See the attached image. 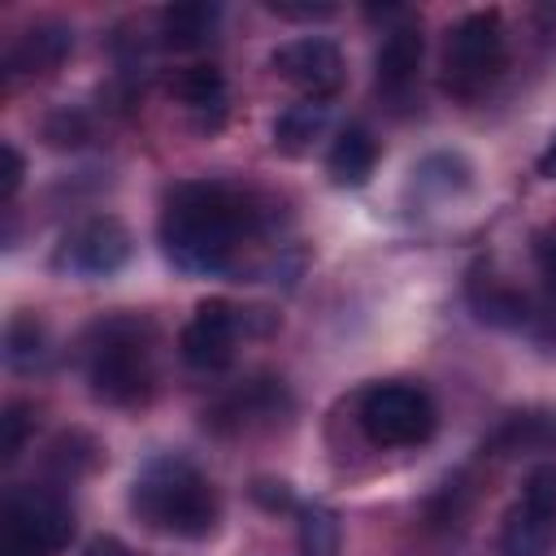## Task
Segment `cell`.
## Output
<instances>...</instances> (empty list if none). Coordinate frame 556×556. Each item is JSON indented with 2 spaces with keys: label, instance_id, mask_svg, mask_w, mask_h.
Returning <instances> with one entry per match:
<instances>
[{
  "label": "cell",
  "instance_id": "obj_5",
  "mask_svg": "<svg viewBox=\"0 0 556 556\" xmlns=\"http://www.w3.org/2000/svg\"><path fill=\"white\" fill-rule=\"evenodd\" d=\"M74 539V508L48 486H22L0 513V556H56Z\"/></svg>",
  "mask_w": 556,
  "mask_h": 556
},
{
  "label": "cell",
  "instance_id": "obj_14",
  "mask_svg": "<svg viewBox=\"0 0 556 556\" xmlns=\"http://www.w3.org/2000/svg\"><path fill=\"white\" fill-rule=\"evenodd\" d=\"M374 165H378V139L365 126H348L334 135L326 152V174L334 187H365Z\"/></svg>",
  "mask_w": 556,
  "mask_h": 556
},
{
  "label": "cell",
  "instance_id": "obj_17",
  "mask_svg": "<svg viewBox=\"0 0 556 556\" xmlns=\"http://www.w3.org/2000/svg\"><path fill=\"white\" fill-rule=\"evenodd\" d=\"M469 304L478 308L482 321H495V326H521V321L530 317L526 295H521L517 287L491 278V274H486V278H482V274L469 278Z\"/></svg>",
  "mask_w": 556,
  "mask_h": 556
},
{
  "label": "cell",
  "instance_id": "obj_11",
  "mask_svg": "<svg viewBox=\"0 0 556 556\" xmlns=\"http://www.w3.org/2000/svg\"><path fill=\"white\" fill-rule=\"evenodd\" d=\"M70 48H74V30L65 22H56V17H43V22L26 26L13 39L9 56H4V70L13 78H43V74L61 70V61L70 56Z\"/></svg>",
  "mask_w": 556,
  "mask_h": 556
},
{
  "label": "cell",
  "instance_id": "obj_18",
  "mask_svg": "<svg viewBox=\"0 0 556 556\" xmlns=\"http://www.w3.org/2000/svg\"><path fill=\"white\" fill-rule=\"evenodd\" d=\"M295 552L300 556H339V517L326 504L295 508Z\"/></svg>",
  "mask_w": 556,
  "mask_h": 556
},
{
  "label": "cell",
  "instance_id": "obj_8",
  "mask_svg": "<svg viewBox=\"0 0 556 556\" xmlns=\"http://www.w3.org/2000/svg\"><path fill=\"white\" fill-rule=\"evenodd\" d=\"M248 317H252V308H235L230 300H200L191 321L178 334L182 361L191 369H204V374L230 365L235 339H239V330H248Z\"/></svg>",
  "mask_w": 556,
  "mask_h": 556
},
{
  "label": "cell",
  "instance_id": "obj_22",
  "mask_svg": "<svg viewBox=\"0 0 556 556\" xmlns=\"http://www.w3.org/2000/svg\"><path fill=\"white\" fill-rule=\"evenodd\" d=\"M521 500H526L530 508L556 517V460H543V465H534V469L526 473V482H521Z\"/></svg>",
  "mask_w": 556,
  "mask_h": 556
},
{
  "label": "cell",
  "instance_id": "obj_13",
  "mask_svg": "<svg viewBox=\"0 0 556 556\" xmlns=\"http://www.w3.org/2000/svg\"><path fill=\"white\" fill-rule=\"evenodd\" d=\"M222 22V9L208 4V0H178V4H165L161 17H156V30H161V43L174 48V52H191V48H204L213 39Z\"/></svg>",
  "mask_w": 556,
  "mask_h": 556
},
{
  "label": "cell",
  "instance_id": "obj_4",
  "mask_svg": "<svg viewBox=\"0 0 556 556\" xmlns=\"http://www.w3.org/2000/svg\"><path fill=\"white\" fill-rule=\"evenodd\" d=\"M508 61V43H504V22L495 9H478L465 13L447 39H443V56H439V87L452 100H478L504 70Z\"/></svg>",
  "mask_w": 556,
  "mask_h": 556
},
{
  "label": "cell",
  "instance_id": "obj_7",
  "mask_svg": "<svg viewBox=\"0 0 556 556\" xmlns=\"http://www.w3.org/2000/svg\"><path fill=\"white\" fill-rule=\"evenodd\" d=\"M126 261H130V230L113 213H100V217L78 222L61 239V248L52 256V265L65 269V274H74V278H109Z\"/></svg>",
  "mask_w": 556,
  "mask_h": 556
},
{
  "label": "cell",
  "instance_id": "obj_26",
  "mask_svg": "<svg viewBox=\"0 0 556 556\" xmlns=\"http://www.w3.org/2000/svg\"><path fill=\"white\" fill-rule=\"evenodd\" d=\"M278 17H300V22H313V17H330L334 9L330 4H282V0H274L269 4Z\"/></svg>",
  "mask_w": 556,
  "mask_h": 556
},
{
  "label": "cell",
  "instance_id": "obj_21",
  "mask_svg": "<svg viewBox=\"0 0 556 556\" xmlns=\"http://www.w3.org/2000/svg\"><path fill=\"white\" fill-rule=\"evenodd\" d=\"M26 434H30V408L22 400H9L4 404V417H0V460H17L22 447H26Z\"/></svg>",
  "mask_w": 556,
  "mask_h": 556
},
{
  "label": "cell",
  "instance_id": "obj_19",
  "mask_svg": "<svg viewBox=\"0 0 556 556\" xmlns=\"http://www.w3.org/2000/svg\"><path fill=\"white\" fill-rule=\"evenodd\" d=\"M556 439V413H517L508 417V426L495 434L500 456L504 452H530V447H547Z\"/></svg>",
  "mask_w": 556,
  "mask_h": 556
},
{
  "label": "cell",
  "instance_id": "obj_24",
  "mask_svg": "<svg viewBox=\"0 0 556 556\" xmlns=\"http://www.w3.org/2000/svg\"><path fill=\"white\" fill-rule=\"evenodd\" d=\"M252 500H256L261 508H269V513H278V508H282V513L295 508L287 482H274V478H256V482H252Z\"/></svg>",
  "mask_w": 556,
  "mask_h": 556
},
{
  "label": "cell",
  "instance_id": "obj_23",
  "mask_svg": "<svg viewBox=\"0 0 556 556\" xmlns=\"http://www.w3.org/2000/svg\"><path fill=\"white\" fill-rule=\"evenodd\" d=\"M87 135H91V126H87V117L78 109H61V113H52L43 122V139L52 148H78V143H87Z\"/></svg>",
  "mask_w": 556,
  "mask_h": 556
},
{
  "label": "cell",
  "instance_id": "obj_2",
  "mask_svg": "<svg viewBox=\"0 0 556 556\" xmlns=\"http://www.w3.org/2000/svg\"><path fill=\"white\" fill-rule=\"evenodd\" d=\"M130 513L174 539H208L222 521L217 486L182 456H156L130 486Z\"/></svg>",
  "mask_w": 556,
  "mask_h": 556
},
{
  "label": "cell",
  "instance_id": "obj_28",
  "mask_svg": "<svg viewBox=\"0 0 556 556\" xmlns=\"http://www.w3.org/2000/svg\"><path fill=\"white\" fill-rule=\"evenodd\" d=\"M539 174H543V178H556V135H552L547 148L539 152Z\"/></svg>",
  "mask_w": 556,
  "mask_h": 556
},
{
  "label": "cell",
  "instance_id": "obj_6",
  "mask_svg": "<svg viewBox=\"0 0 556 556\" xmlns=\"http://www.w3.org/2000/svg\"><path fill=\"white\" fill-rule=\"evenodd\" d=\"M356 421L374 447H417L434 434L439 408L417 382H374L361 395Z\"/></svg>",
  "mask_w": 556,
  "mask_h": 556
},
{
  "label": "cell",
  "instance_id": "obj_16",
  "mask_svg": "<svg viewBox=\"0 0 556 556\" xmlns=\"http://www.w3.org/2000/svg\"><path fill=\"white\" fill-rule=\"evenodd\" d=\"M330 122V104L326 100H300V104H287L278 117H274V148L282 156H300L313 148V139L326 130Z\"/></svg>",
  "mask_w": 556,
  "mask_h": 556
},
{
  "label": "cell",
  "instance_id": "obj_20",
  "mask_svg": "<svg viewBox=\"0 0 556 556\" xmlns=\"http://www.w3.org/2000/svg\"><path fill=\"white\" fill-rule=\"evenodd\" d=\"M4 361L13 369H35L43 361V326L30 317V313H17L9 317V330H4Z\"/></svg>",
  "mask_w": 556,
  "mask_h": 556
},
{
  "label": "cell",
  "instance_id": "obj_25",
  "mask_svg": "<svg viewBox=\"0 0 556 556\" xmlns=\"http://www.w3.org/2000/svg\"><path fill=\"white\" fill-rule=\"evenodd\" d=\"M0 156H4V182H0V200L9 204V200L17 195V187H22V174H26V161H22V152H17V143H4V148H0Z\"/></svg>",
  "mask_w": 556,
  "mask_h": 556
},
{
  "label": "cell",
  "instance_id": "obj_9",
  "mask_svg": "<svg viewBox=\"0 0 556 556\" xmlns=\"http://www.w3.org/2000/svg\"><path fill=\"white\" fill-rule=\"evenodd\" d=\"M269 70L295 91H304V100H326L343 83V52L321 35H304L278 43L269 52Z\"/></svg>",
  "mask_w": 556,
  "mask_h": 556
},
{
  "label": "cell",
  "instance_id": "obj_12",
  "mask_svg": "<svg viewBox=\"0 0 556 556\" xmlns=\"http://www.w3.org/2000/svg\"><path fill=\"white\" fill-rule=\"evenodd\" d=\"M169 91L200 122V130L222 126V117H226V78H222L217 65H187V70H178L169 78Z\"/></svg>",
  "mask_w": 556,
  "mask_h": 556
},
{
  "label": "cell",
  "instance_id": "obj_1",
  "mask_svg": "<svg viewBox=\"0 0 556 556\" xmlns=\"http://www.w3.org/2000/svg\"><path fill=\"white\" fill-rule=\"evenodd\" d=\"M261 222V204L230 182H178L161 208V248L182 274H226Z\"/></svg>",
  "mask_w": 556,
  "mask_h": 556
},
{
  "label": "cell",
  "instance_id": "obj_15",
  "mask_svg": "<svg viewBox=\"0 0 556 556\" xmlns=\"http://www.w3.org/2000/svg\"><path fill=\"white\" fill-rule=\"evenodd\" d=\"M552 534H556V517L517 500L504 513V526H500V556H547Z\"/></svg>",
  "mask_w": 556,
  "mask_h": 556
},
{
  "label": "cell",
  "instance_id": "obj_3",
  "mask_svg": "<svg viewBox=\"0 0 556 556\" xmlns=\"http://www.w3.org/2000/svg\"><path fill=\"white\" fill-rule=\"evenodd\" d=\"M156 334L143 317H104L87 330L83 339V369H87V391L100 404L113 408H135L152 395L156 387Z\"/></svg>",
  "mask_w": 556,
  "mask_h": 556
},
{
  "label": "cell",
  "instance_id": "obj_27",
  "mask_svg": "<svg viewBox=\"0 0 556 556\" xmlns=\"http://www.w3.org/2000/svg\"><path fill=\"white\" fill-rule=\"evenodd\" d=\"M83 556H135L122 539H113V534H96L87 547H83Z\"/></svg>",
  "mask_w": 556,
  "mask_h": 556
},
{
  "label": "cell",
  "instance_id": "obj_10",
  "mask_svg": "<svg viewBox=\"0 0 556 556\" xmlns=\"http://www.w3.org/2000/svg\"><path fill=\"white\" fill-rule=\"evenodd\" d=\"M421 52H426V43H421V30H417L413 22L391 26V30L382 35L378 52H374V87H378V96L404 100V96L417 87Z\"/></svg>",
  "mask_w": 556,
  "mask_h": 556
}]
</instances>
